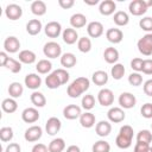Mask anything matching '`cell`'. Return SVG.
<instances>
[{
    "label": "cell",
    "mask_w": 152,
    "mask_h": 152,
    "mask_svg": "<svg viewBox=\"0 0 152 152\" xmlns=\"http://www.w3.org/2000/svg\"><path fill=\"white\" fill-rule=\"evenodd\" d=\"M20 151H21V147L17 142H10L5 150V152H20Z\"/></svg>",
    "instance_id": "11a10c76"
},
{
    "label": "cell",
    "mask_w": 152,
    "mask_h": 152,
    "mask_svg": "<svg viewBox=\"0 0 152 152\" xmlns=\"http://www.w3.org/2000/svg\"><path fill=\"white\" fill-rule=\"evenodd\" d=\"M20 42L14 36H8L4 42V49L7 53H15L19 51Z\"/></svg>",
    "instance_id": "5bb4252c"
},
{
    "label": "cell",
    "mask_w": 152,
    "mask_h": 152,
    "mask_svg": "<svg viewBox=\"0 0 152 152\" xmlns=\"http://www.w3.org/2000/svg\"><path fill=\"white\" fill-rule=\"evenodd\" d=\"M42 28H43V25H42L39 19H31L26 24V32L28 34H31V36L38 34L42 31Z\"/></svg>",
    "instance_id": "603a6c76"
},
{
    "label": "cell",
    "mask_w": 152,
    "mask_h": 152,
    "mask_svg": "<svg viewBox=\"0 0 152 152\" xmlns=\"http://www.w3.org/2000/svg\"><path fill=\"white\" fill-rule=\"evenodd\" d=\"M140 113L145 119H152V103L147 102L142 104L140 108Z\"/></svg>",
    "instance_id": "c3c4849f"
},
{
    "label": "cell",
    "mask_w": 152,
    "mask_h": 152,
    "mask_svg": "<svg viewBox=\"0 0 152 152\" xmlns=\"http://www.w3.org/2000/svg\"><path fill=\"white\" fill-rule=\"evenodd\" d=\"M139 26L147 33H152V17H144L142 19H140Z\"/></svg>",
    "instance_id": "ee69618b"
},
{
    "label": "cell",
    "mask_w": 152,
    "mask_h": 152,
    "mask_svg": "<svg viewBox=\"0 0 152 152\" xmlns=\"http://www.w3.org/2000/svg\"><path fill=\"white\" fill-rule=\"evenodd\" d=\"M115 144H116V146H118L119 148L126 150V148L131 147L132 140H131V139H127V138H125V137H122V135H120V134H118V137H116V139H115Z\"/></svg>",
    "instance_id": "7bdbcfd3"
},
{
    "label": "cell",
    "mask_w": 152,
    "mask_h": 152,
    "mask_svg": "<svg viewBox=\"0 0 152 152\" xmlns=\"http://www.w3.org/2000/svg\"><path fill=\"white\" fill-rule=\"evenodd\" d=\"M89 86H90V81L87 77H83V76L77 77L68 86L66 94L72 99L80 97L84 91H87L89 89Z\"/></svg>",
    "instance_id": "6da1fadb"
},
{
    "label": "cell",
    "mask_w": 152,
    "mask_h": 152,
    "mask_svg": "<svg viewBox=\"0 0 152 152\" xmlns=\"http://www.w3.org/2000/svg\"><path fill=\"white\" fill-rule=\"evenodd\" d=\"M36 70L38 71V74H42V75L49 74L52 70V63L49 59H40L36 64Z\"/></svg>",
    "instance_id": "836d02e7"
},
{
    "label": "cell",
    "mask_w": 152,
    "mask_h": 152,
    "mask_svg": "<svg viewBox=\"0 0 152 152\" xmlns=\"http://www.w3.org/2000/svg\"><path fill=\"white\" fill-rule=\"evenodd\" d=\"M133 128L129 126V125H124L121 128H120V131H119V134L120 135H122V137H125V138H127V139H131V140H133Z\"/></svg>",
    "instance_id": "7dc6e473"
},
{
    "label": "cell",
    "mask_w": 152,
    "mask_h": 152,
    "mask_svg": "<svg viewBox=\"0 0 152 152\" xmlns=\"http://www.w3.org/2000/svg\"><path fill=\"white\" fill-rule=\"evenodd\" d=\"M91 81L96 84V86H104L108 82V74L103 70H97L91 76Z\"/></svg>",
    "instance_id": "f546056e"
},
{
    "label": "cell",
    "mask_w": 152,
    "mask_h": 152,
    "mask_svg": "<svg viewBox=\"0 0 152 152\" xmlns=\"http://www.w3.org/2000/svg\"><path fill=\"white\" fill-rule=\"evenodd\" d=\"M77 49L83 52V53H87L91 50V40L90 38L88 37H81L77 42Z\"/></svg>",
    "instance_id": "8d00e7d4"
},
{
    "label": "cell",
    "mask_w": 152,
    "mask_h": 152,
    "mask_svg": "<svg viewBox=\"0 0 152 152\" xmlns=\"http://www.w3.org/2000/svg\"><path fill=\"white\" fill-rule=\"evenodd\" d=\"M95 121H96V118L93 113L90 112H86V113H82V115L80 116V124L82 127L84 128H91L94 125H95Z\"/></svg>",
    "instance_id": "cb8c5ba5"
},
{
    "label": "cell",
    "mask_w": 152,
    "mask_h": 152,
    "mask_svg": "<svg viewBox=\"0 0 152 152\" xmlns=\"http://www.w3.org/2000/svg\"><path fill=\"white\" fill-rule=\"evenodd\" d=\"M95 132L101 138H104V137L109 135L110 132H112V125H110V122L107 121V120L99 121L96 124V126H95Z\"/></svg>",
    "instance_id": "d6986e66"
},
{
    "label": "cell",
    "mask_w": 152,
    "mask_h": 152,
    "mask_svg": "<svg viewBox=\"0 0 152 152\" xmlns=\"http://www.w3.org/2000/svg\"><path fill=\"white\" fill-rule=\"evenodd\" d=\"M30 99H31L32 104H33L34 107H37V108H42V107H44V106L46 104V97H45L44 94L40 93V91H37V90L33 91V93L31 94Z\"/></svg>",
    "instance_id": "83f0119b"
},
{
    "label": "cell",
    "mask_w": 152,
    "mask_h": 152,
    "mask_svg": "<svg viewBox=\"0 0 152 152\" xmlns=\"http://www.w3.org/2000/svg\"><path fill=\"white\" fill-rule=\"evenodd\" d=\"M58 5L63 10H69L75 5V1L74 0H58Z\"/></svg>",
    "instance_id": "db71d44e"
},
{
    "label": "cell",
    "mask_w": 152,
    "mask_h": 152,
    "mask_svg": "<svg viewBox=\"0 0 152 152\" xmlns=\"http://www.w3.org/2000/svg\"><path fill=\"white\" fill-rule=\"evenodd\" d=\"M103 58L108 64H116L119 59V51L115 48L109 46L103 51Z\"/></svg>",
    "instance_id": "7402d4cb"
},
{
    "label": "cell",
    "mask_w": 152,
    "mask_h": 152,
    "mask_svg": "<svg viewBox=\"0 0 152 152\" xmlns=\"http://www.w3.org/2000/svg\"><path fill=\"white\" fill-rule=\"evenodd\" d=\"M145 4H146V6H147V8L150 7V6H152V0H145Z\"/></svg>",
    "instance_id": "94428289"
},
{
    "label": "cell",
    "mask_w": 152,
    "mask_h": 152,
    "mask_svg": "<svg viewBox=\"0 0 152 152\" xmlns=\"http://www.w3.org/2000/svg\"><path fill=\"white\" fill-rule=\"evenodd\" d=\"M152 141V133L148 129H141L137 134V142H145L148 144Z\"/></svg>",
    "instance_id": "74e56055"
},
{
    "label": "cell",
    "mask_w": 152,
    "mask_h": 152,
    "mask_svg": "<svg viewBox=\"0 0 152 152\" xmlns=\"http://www.w3.org/2000/svg\"><path fill=\"white\" fill-rule=\"evenodd\" d=\"M145 75H152V59L151 58H147V59H144V63H142V70H141Z\"/></svg>",
    "instance_id": "f907efd6"
},
{
    "label": "cell",
    "mask_w": 152,
    "mask_h": 152,
    "mask_svg": "<svg viewBox=\"0 0 152 152\" xmlns=\"http://www.w3.org/2000/svg\"><path fill=\"white\" fill-rule=\"evenodd\" d=\"M31 152H49V148H48L46 145H44L42 142H38V144L33 145Z\"/></svg>",
    "instance_id": "9f6ffc18"
},
{
    "label": "cell",
    "mask_w": 152,
    "mask_h": 152,
    "mask_svg": "<svg viewBox=\"0 0 152 152\" xmlns=\"http://www.w3.org/2000/svg\"><path fill=\"white\" fill-rule=\"evenodd\" d=\"M13 129L12 127H1L0 128V139L2 142L11 141L13 139Z\"/></svg>",
    "instance_id": "b9f144b4"
},
{
    "label": "cell",
    "mask_w": 152,
    "mask_h": 152,
    "mask_svg": "<svg viewBox=\"0 0 152 152\" xmlns=\"http://www.w3.org/2000/svg\"><path fill=\"white\" fill-rule=\"evenodd\" d=\"M1 108H2V110H4L5 113L11 114V113H14V112L17 110L18 103H17L15 99L7 97V99H5V100L1 102Z\"/></svg>",
    "instance_id": "4dcf8cb0"
},
{
    "label": "cell",
    "mask_w": 152,
    "mask_h": 152,
    "mask_svg": "<svg viewBox=\"0 0 152 152\" xmlns=\"http://www.w3.org/2000/svg\"><path fill=\"white\" fill-rule=\"evenodd\" d=\"M43 52L48 58H57L62 55V48L57 42H48L43 48Z\"/></svg>",
    "instance_id": "3957f363"
},
{
    "label": "cell",
    "mask_w": 152,
    "mask_h": 152,
    "mask_svg": "<svg viewBox=\"0 0 152 152\" xmlns=\"http://www.w3.org/2000/svg\"><path fill=\"white\" fill-rule=\"evenodd\" d=\"M5 68H7L13 74H18L21 70V62L18 61V59H14V58H11L10 57V59H8V62H7V64H6Z\"/></svg>",
    "instance_id": "60d3db41"
},
{
    "label": "cell",
    "mask_w": 152,
    "mask_h": 152,
    "mask_svg": "<svg viewBox=\"0 0 152 152\" xmlns=\"http://www.w3.org/2000/svg\"><path fill=\"white\" fill-rule=\"evenodd\" d=\"M48 148H49V152H63L65 148V141L63 138H56L51 140Z\"/></svg>",
    "instance_id": "d6a6232c"
},
{
    "label": "cell",
    "mask_w": 152,
    "mask_h": 152,
    "mask_svg": "<svg viewBox=\"0 0 152 152\" xmlns=\"http://www.w3.org/2000/svg\"><path fill=\"white\" fill-rule=\"evenodd\" d=\"M106 38L109 43H113V44H119L121 43V40L124 39V33L120 28H116V27H112V28H108L106 31Z\"/></svg>",
    "instance_id": "e0dca14e"
},
{
    "label": "cell",
    "mask_w": 152,
    "mask_h": 152,
    "mask_svg": "<svg viewBox=\"0 0 152 152\" xmlns=\"http://www.w3.org/2000/svg\"><path fill=\"white\" fill-rule=\"evenodd\" d=\"M147 152H152V147H151V146H150V148H148V151H147Z\"/></svg>",
    "instance_id": "6125c7cd"
},
{
    "label": "cell",
    "mask_w": 152,
    "mask_h": 152,
    "mask_svg": "<svg viewBox=\"0 0 152 152\" xmlns=\"http://www.w3.org/2000/svg\"><path fill=\"white\" fill-rule=\"evenodd\" d=\"M87 24V17L82 13H75L70 17V25L72 28H82Z\"/></svg>",
    "instance_id": "44dd1931"
},
{
    "label": "cell",
    "mask_w": 152,
    "mask_h": 152,
    "mask_svg": "<svg viewBox=\"0 0 152 152\" xmlns=\"http://www.w3.org/2000/svg\"><path fill=\"white\" fill-rule=\"evenodd\" d=\"M137 48L141 55L147 57L151 56L152 55V33H146L145 36H142L138 40Z\"/></svg>",
    "instance_id": "7a4b0ae2"
},
{
    "label": "cell",
    "mask_w": 152,
    "mask_h": 152,
    "mask_svg": "<svg viewBox=\"0 0 152 152\" xmlns=\"http://www.w3.org/2000/svg\"><path fill=\"white\" fill-rule=\"evenodd\" d=\"M125 72H126V69H125L124 64H121V63L114 64L112 66V69H110V75H112V77L114 80H121L124 77Z\"/></svg>",
    "instance_id": "d590c367"
},
{
    "label": "cell",
    "mask_w": 152,
    "mask_h": 152,
    "mask_svg": "<svg viewBox=\"0 0 152 152\" xmlns=\"http://www.w3.org/2000/svg\"><path fill=\"white\" fill-rule=\"evenodd\" d=\"M21 119L26 124H34L39 119V112L34 107H27L21 113Z\"/></svg>",
    "instance_id": "30bf717a"
},
{
    "label": "cell",
    "mask_w": 152,
    "mask_h": 152,
    "mask_svg": "<svg viewBox=\"0 0 152 152\" xmlns=\"http://www.w3.org/2000/svg\"><path fill=\"white\" fill-rule=\"evenodd\" d=\"M142 90H144L145 95H147V96H152V78L147 80V81L144 83V86H142Z\"/></svg>",
    "instance_id": "f5cc1de1"
},
{
    "label": "cell",
    "mask_w": 152,
    "mask_h": 152,
    "mask_svg": "<svg viewBox=\"0 0 152 152\" xmlns=\"http://www.w3.org/2000/svg\"><path fill=\"white\" fill-rule=\"evenodd\" d=\"M91 151L93 152H109L110 151V145L106 140H99L93 145Z\"/></svg>",
    "instance_id": "f35d334b"
},
{
    "label": "cell",
    "mask_w": 152,
    "mask_h": 152,
    "mask_svg": "<svg viewBox=\"0 0 152 152\" xmlns=\"http://www.w3.org/2000/svg\"><path fill=\"white\" fill-rule=\"evenodd\" d=\"M18 57H19V61L21 63H24V64H32L37 59L36 53L33 51H31V50H21L19 52Z\"/></svg>",
    "instance_id": "484cf974"
},
{
    "label": "cell",
    "mask_w": 152,
    "mask_h": 152,
    "mask_svg": "<svg viewBox=\"0 0 152 152\" xmlns=\"http://www.w3.org/2000/svg\"><path fill=\"white\" fill-rule=\"evenodd\" d=\"M45 84H46V87H48L49 89H57L58 87L62 86L59 78L57 77V75H56L53 71L50 72V74L46 76V78H45Z\"/></svg>",
    "instance_id": "e575fe53"
},
{
    "label": "cell",
    "mask_w": 152,
    "mask_h": 152,
    "mask_svg": "<svg viewBox=\"0 0 152 152\" xmlns=\"http://www.w3.org/2000/svg\"><path fill=\"white\" fill-rule=\"evenodd\" d=\"M77 63V59H76V56L71 52H65L61 56V64L62 66H64L65 69L68 68H72L75 66Z\"/></svg>",
    "instance_id": "4316f807"
},
{
    "label": "cell",
    "mask_w": 152,
    "mask_h": 152,
    "mask_svg": "<svg viewBox=\"0 0 152 152\" xmlns=\"http://www.w3.org/2000/svg\"><path fill=\"white\" fill-rule=\"evenodd\" d=\"M5 15L10 20H18L23 15V8L17 4H10L5 8Z\"/></svg>",
    "instance_id": "9c48e42d"
},
{
    "label": "cell",
    "mask_w": 152,
    "mask_h": 152,
    "mask_svg": "<svg viewBox=\"0 0 152 152\" xmlns=\"http://www.w3.org/2000/svg\"><path fill=\"white\" fill-rule=\"evenodd\" d=\"M128 10H129L131 14L139 17V15H142L147 12V6L145 4V0H133L129 2Z\"/></svg>",
    "instance_id": "5b68a950"
},
{
    "label": "cell",
    "mask_w": 152,
    "mask_h": 152,
    "mask_svg": "<svg viewBox=\"0 0 152 152\" xmlns=\"http://www.w3.org/2000/svg\"><path fill=\"white\" fill-rule=\"evenodd\" d=\"M62 38H63V42L68 45H72L75 44L76 42H78V33L75 28L72 27H68L65 28L63 32H62Z\"/></svg>",
    "instance_id": "ac0fdd59"
},
{
    "label": "cell",
    "mask_w": 152,
    "mask_h": 152,
    "mask_svg": "<svg viewBox=\"0 0 152 152\" xmlns=\"http://www.w3.org/2000/svg\"><path fill=\"white\" fill-rule=\"evenodd\" d=\"M107 116H108L109 122L120 124V122H122L125 120L126 114H125V112H124V109L121 107H112L107 112Z\"/></svg>",
    "instance_id": "ba28073f"
},
{
    "label": "cell",
    "mask_w": 152,
    "mask_h": 152,
    "mask_svg": "<svg viewBox=\"0 0 152 152\" xmlns=\"http://www.w3.org/2000/svg\"><path fill=\"white\" fill-rule=\"evenodd\" d=\"M148 148H150V145L148 144H145V142H135L134 148H133V152H147Z\"/></svg>",
    "instance_id": "816d5d0a"
},
{
    "label": "cell",
    "mask_w": 152,
    "mask_h": 152,
    "mask_svg": "<svg viewBox=\"0 0 152 152\" xmlns=\"http://www.w3.org/2000/svg\"><path fill=\"white\" fill-rule=\"evenodd\" d=\"M48 8H46V4L42 0H36L31 4V12L37 15V17H42L46 13Z\"/></svg>",
    "instance_id": "d4e9b609"
},
{
    "label": "cell",
    "mask_w": 152,
    "mask_h": 152,
    "mask_svg": "<svg viewBox=\"0 0 152 152\" xmlns=\"http://www.w3.org/2000/svg\"><path fill=\"white\" fill-rule=\"evenodd\" d=\"M113 21L118 26H126L129 21V17L125 11H118V12L114 13Z\"/></svg>",
    "instance_id": "1f68e13d"
},
{
    "label": "cell",
    "mask_w": 152,
    "mask_h": 152,
    "mask_svg": "<svg viewBox=\"0 0 152 152\" xmlns=\"http://www.w3.org/2000/svg\"><path fill=\"white\" fill-rule=\"evenodd\" d=\"M128 83L133 87H139L142 83V76L140 75V72H132L128 76Z\"/></svg>",
    "instance_id": "f6af8a7d"
},
{
    "label": "cell",
    "mask_w": 152,
    "mask_h": 152,
    "mask_svg": "<svg viewBox=\"0 0 152 152\" xmlns=\"http://www.w3.org/2000/svg\"><path fill=\"white\" fill-rule=\"evenodd\" d=\"M118 101H119L120 107L124 108V109H131V108H133V107L135 106V103H137L135 96H134L132 93H128V91L121 93Z\"/></svg>",
    "instance_id": "8992f818"
},
{
    "label": "cell",
    "mask_w": 152,
    "mask_h": 152,
    "mask_svg": "<svg viewBox=\"0 0 152 152\" xmlns=\"http://www.w3.org/2000/svg\"><path fill=\"white\" fill-rule=\"evenodd\" d=\"M53 72L57 75V77L59 78V81H61V83L62 84H65L68 81H69V72L64 69V68H59V69H56V70H53Z\"/></svg>",
    "instance_id": "bcb514c9"
},
{
    "label": "cell",
    "mask_w": 152,
    "mask_h": 152,
    "mask_svg": "<svg viewBox=\"0 0 152 152\" xmlns=\"http://www.w3.org/2000/svg\"><path fill=\"white\" fill-rule=\"evenodd\" d=\"M81 104H82V108L86 109V110H90L94 108L95 106V97L91 95V94H87L82 97V101H81Z\"/></svg>",
    "instance_id": "ab89813d"
},
{
    "label": "cell",
    "mask_w": 152,
    "mask_h": 152,
    "mask_svg": "<svg viewBox=\"0 0 152 152\" xmlns=\"http://www.w3.org/2000/svg\"><path fill=\"white\" fill-rule=\"evenodd\" d=\"M42 134H43V129L40 126H37V125H33L31 127H28L25 133H24V138L26 141L28 142H34V141H38L40 138H42Z\"/></svg>",
    "instance_id": "52a82bcc"
},
{
    "label": "cell",
    "mask_w": 152,
    "mask_h": 152,
    "mask_svg": "<svg viewBox=\"0 0 152 152\" xmlns=\"http://www.w3.org/2000/svg\"><path fill=\"white\" fill-rule=\"evenodd\" d=\"M66 152H81V150H80V147L77 145H70L66 148Z\"/></svg>",
    "instance_id": "680465c9"
},
{
    "label": "cell",
    "mask_w": 152,
    "mask_h": 152,
    "mask_svg": "<svg viewBox=\"0 0 152 152\" xmlns=\"http://www.w3.org/2000/svg\"><path fill=\"white\" fill-rule=\"evenodd\" d=\"M82 115V108L77 104H68L63 109V116L68 120H75Z\"/></svg>",
    "instance_id": "7c38bea8"
},
{
    "label": "cell",
    "mask_w": 152,
    "mask_h": 152,
    "mask_svg": "<svg viewBox=\"0 0 152 152\" xmlns=\"http://www.w3.org/2000/svg\"><path fill=\"white\" fill-rule=\"evenodd\" d=\"M97 101L103 107H109L114 102V93L108 88H102L97 93Z\"/></svg>",
    "instance_id": "277c9868"
},
{
    "label": "cell",
    "mask_w": 152,
    "mask_h": 152,
    "mask_svg": "<svg viewBox=\"0 0 152 152\" xmlns=\"http://www.w3.org/2000/svg\"><path fill=\"white\" fill-rule=\"evenodd\" d=\"M44 32L49 38H57L62 33V26L58 21H49L44 27Z\"/></svg>",
    "instance_id": "4fadbf2b"
},
{
    "label": "cell",
    "mask_w": 152,
    "mask_h": 152,
    "mask_svg": "<svg viewBox=\"0 0 152 152\" xmlns=\"http://www.w3.org/2000/svg\"><path fill=\"white\" fill-rule=\"evenodd\" d=\"M8 59H10V57H8L7 52H6V51H1V52H0V65H1V66H6Z\"/></svg>",
    "instance_id": "6f0895ef"
},
{
    "label": "cell",
    "mask_w": 152,
    "mask_h": 152,
    "mask_svg": "<svg viewBox=\"0 0 152 152\" xmlns=\"http://www.w3.org/2000/svg\"><path fill=\"white\" fill-rule=\"evenodd\" d=\"M24 93V87L20 82H12L8 87V94L12 99H18L23 95Z\"/></svg>",
    "instance_id": "f1b7e54d"
},
{
    "label": "cell",
    "mask_w": 152,
    "mask_h": 152,
    "mask_svg": "<svg viewBox=\"0 0 152 152\" xmlns=\"http://www.w3.org/2000/svg\"><path fill=\"white\" fill-rule=\"evenodd\" d=\"M151 127H152V124H151Z\"/></svg>",
    "instance_id": "be15d7a7"
},
{
    "label": "cell",
    "mask_w": 152,
    "mask_h": 152,
    "mask_svg": "<svg viewBox=\"0 0 152 152\" xmlns=\"http://www.w3.org/2000/svg\"><path fill=\"white\" fill-rule=\"evenodd\" d=\"M103 25L100 21H91L87 25V32L91 38H99L103 34Z\"/></svg>",
    "instance_id": "2e32d148"
},
{
    "label": "cell",
    "mask_w": 152,
    "mask_h": 152,
    "mask_svg": "<svg viewBox=\"0 0 152 152\" xmlns=\"http://www.w3.org/2000/svg\"><path fill=\"white\" fill-rule=\"evenodd\" d=\"M24 83L25 86L28 88V89H32L36 91V89H38L40 86H42V78L38 74H34V72H31V74H27L24 78Z\"/></svg>",
    "instance_id": "9a60e30c"
},
{
    "label": "cell",
    "mask_w": 152,
    "mask_h": 152,
    "mask_svg": "<svg viewBox=\"0 0 152 152\" xmlns=\"http://www.w3.org/2000/svg\"><path fill=\"white\" fill-rule=\"evenodd\" d=\"M116 10V4L113 1V0H103L100 2V6H99V11L102 15H110L115 12Z\"/></svg>",
    "instance_id": "ffe728a7"
},
{
    "label": "cell",
    "mask_w": 152,
    "mask_h": 152,
    "mask_svg": "<svg viewBox=\"0 0 152 152\" xmlns=\"http://www.w3.org/2000/svg\"><path fill=\"white\" fill-rule=\"evenodd\" d=\"M142 63H144V59L142 58H139V57H135L131 61V68L135 71V72H140L142 70Z\"/></svg>",
    "instance_id": "681fc988"
},
{
    "label": "cell",
    "mask_w": 152,
    "mask_h": 152,
    "mask_svg": "<svg viewBox=\"0 0 152 152\" xmlns=\"http://www.w3.org/2000/svg\"><path fill=\"white\" fill-rule=\"evenodd\" d=\"M84 4H86V5H96V4H99V0H93V1L84 0Z\"/></svg>",
    "instance_id": "91938a15"
},
{
    "label": "cell",
    "mask_w": 152,
    "mask_h": 152,
    "mask_svg": "<svg viewBox=\"0 0 152 152\" xmlns=\"http://www.w3.org/2000/svg\"><path fill=\"white\" fill-rule=\"evenodd\" d=\"M62 127V122L56 116H51L48 119L46 124H45V131L49 135H55L61 131Z\"/></svg>",
    "instance_id": "8fae6325"
}]
</instances>
